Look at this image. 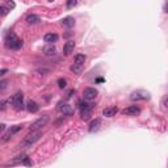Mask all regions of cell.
<instances>
[{"label": "cell", "instance_id": "1", "mask_svg": "<svg viewBox=\"0 0 168 168\" xmlns=\"http://www.w3.org/2000/svg\"><path fill=\"white\" fill-rule=\"evenodd\" d=\"M5 47L9 50H20L23 47V41L15 33H8L5 35Z\"/></svg>", "mask_w": 168, "mask_h": 168}, {"label": "cell", "instance_id": "2", "mask_svg": "<svg viewBox=\"0 0 168 168\" xmlns=\"http://www.w3.org/2000/svg\"><path fill=\"white\" fill-rule=\"evenodd\" d=\"M42 137V133L40 130H35V131H32L30 134H28L20 143V147L21 148H26V147H32L35 142L40 141V138Z\"/></svg>", "mask_w": 168, "mask_h": 168}, {"label": "cell", "instance_id": "3", "mask_svg": "<svg viewBox=\"0 0 168 168\" xmlns=\"http://www.w3.org/2000/svg\"><path fill=\"white\" fill-rule=\"evenodd\" d=\"M79 108H80V114H81V120L88 121L92 116V109H93V105L88 104V102H83L79 101Z\"/></svg>", "mask_w": 168, "mask_h": 168}, {"label": "cell", "instance_id": "4", "mask_svg": "<svg viewBox=\"0 0 168 168\" xmlns=\"http://www.w3.org/2000/svg\"><path fill=\"white\" fill-rule=\"evenodd\" d=\"M11 104L16 110H23L25 108L24 105V95L23 92H16L15 95L11 97Z\"/></svg>", "mask_w": 168, "mask_h": 168}, {"label": "cell", "instance_id": "5", "mask_svg": "<svg viewBox=\"0 0 168 168\" xmlns=\"http://www.w3.org/2000/svg\"><path fill=\"white\" fill-rule=\"evenodd\" d=\"M49 120H50V117L47 116V114H45V116L40 117V118H38V120H35L34 122L29 126V130H30V131L40 130V129H42L44 126H46V124L49 122Z\"/></svg>", "mask_w": 168, "mask_h": 168}, {"label": "cell", "instance_id": "6", "mask_svg": "<svg viewBox=\"0 0 168 168\" xmlns=\"http://www.w3.org/2000/svg\"><path fill=\"white\" fill-rule=\"evenodd\" d=\"M20 130H23V125H15V126H11L8 129V131H7L5 134H3L2 143H4V142H7L8 139H11V137H13L15 134H17Z\"/></svg>", "mask_w": 168, "mask_h": 168}, {"label": "cell", "instance_id": "7", "mask_svg": "<svg viewBox=\"0 0 168 168\" xmlns=\"http://www.w3.org/2000/svg\"><path fill=\"white\" fill-rule=\"evenodd\" d=\"M99 92L97 89L93 88V87H87L83 91V99L85 100V101H92V100H95L96 97H97Z\"/></svg>", "mask_w": 168, "mask_h": 168}, {"label": "cell", "instance_id": "8", "mask_svg": "<svg viewBox=\"0 0 168 168\" xmlns=\"http://www.w3.org/2000/svg\"><path fill=\"white\" fill-rule=\"evenodd\" d=\"M148 99H150V96L145 91H135L130 96L131 101H141V100H148Z\"/></svg>", "mask_w": 168, "mask_h": 168}, {"label": "cell", "instance_id": "9", "mask_svg": "<svg viewBox=\"0 0 168 168\" xmlns=\"http://www.w3.org/2000/svg\"><path fill=\"white\" fill-rule=\"evenodd\" d=\"M58 110L60 113H63V116H72L74 114V109L71 108V105H69L67 102L60 101L58 104Z\"/></svg>", "mask_w": 168, "mask_h": 168}, {"label": "cell", "instance_id": "10", "mask_svg": "<svg viewBox=\"0 0 168 168\" xmlns=\"http://www.w3.org/2000/svg\"><path fill=\"white\" fill-rule=\"evenodd\" d=\"M124 116H138L139 113H141V108H139L138 105H130L127 106V108H125L122 112Z\"/></svg>", "mask_w": 168, "mask_h": 168}, {"label": "cell", "instance_id": "11", "mask_svg": "<svg viewBox=\"0 0 168 168\" xmlns=\"http://www.w3.org/2000/svg\"><path fill=\"white\" fill-rule=\"evenodd\" d=\"M60 24H62L64 28H67V29H71V28L75 26V19L74 17H71V16H67V17H64V19L60 21Z\"/></svg>", "mask_w": 168, "mask_h": 168}, {"label": "cell", "instance_id": "12", "mask_svg": "<svg viewBox=\"0 0 168 168\" xmlns=\"http://www.w3.org/2000/svg\"><path fill=\"white\" fill-rule=\"evenodd\" d=\"M74 49H75V42L74 41H67L66 44H64V46H63V54L64 55H70L71 53L74 51Z\"/></svg>", "mask_w": 168, "mask_h": 168}, {"label": "cell", "instance_id": "13", "mask_svg": "<svg viewBox=\"0 0 168 168\" xmlns=\"http://www.w3.org/2000/svg\"><path fill=\"white\" fill-rule=\"evenodd\" d=\"M58 40H59V35L57 33H47V34H45V37H44V41L46 44H55Z\"/></svg>", "mask_w": 168, "mask_h": 168}, {"label": "cell", "instance_id": "14", "mask_svg": "<svg viewBox=\"0 0 168 168\" xmlns=\"http://www.w3.org/2000/svg\"><path fill=\"white\" fill-rule=\"evenodd\" d=\"M117 112H118V108L117 106H109V108H105L104 110H102V116L104 117H113V116H116Z\"/></svg>", "mask_w": 168, "mask_h": 168}, {"label": "cell", "instance_id": "15", "mask_svg": "<svg viewBox=\"0 0 168 168\" xmlns=\"http://www.w3.org/2000/svg\"><path fill=\"white\" fill-rule=\"evenodd\" d=\"M26 109L29 113H37L38 109H40V105L35 101H33V100H29V101L26 102Z\"/></svg>", "mask_w": 168, "mask_h": 168}, {"label": "cell", "instance_id": "16", "mask_svg": "<svg viewBox=\"0 0 168 168\" xmlns=\"http://www.w3.org/2000/svg\"><path fill=\"white\" fill-rule=\"evenodd\" d=\"M44 54L47 55V57H51V55H55L57 54V49L53 44H47V46L44 47Z\"/></svg>", "mask_w": 168, "mask_h": 168}, {"label": "cell", "instance_id": "17", "mask_svg": "<svg viewBox=\"0 0 168 168\" xmlns=\"http://www.w3.org/2000/svg\"><path fill=\"white\" fill-rule=\"evenodd\" d=\"M100 125H101V120H100V118L93 120L91 124H89L88 131H89V133H93V131H96V130H97V129L100 127Z\"/></svg>", "mask_w": 168, "mask_h": 168}, {"label": "cell", "instance_id": "18", "mask_svg": "<svg viewBox=\"0 0 168 168\" xmlns=\"http://www.w3.org/2000/svg\"><path fill=\"white\" fill-rule=\"evenodd\" d=\"M40 21H41V20H40V17H38L37 15H33V13H32V15H28V16H26V23L30 24V25L38 24Z\"/></svg>", "mask_w": 168, "mask_h": 168}, {"label": "cell", "instance_id": "19", "mask_svg": "<svg viewBox=\"0 0 168 168\" xmlns=\"http://www.w3.org/2000/svg\"><path fill=\"white\" fill-rule=\"evenodd\" d=\"M70 70L72 71L74 74H80L83 71V64H78V63H74L72 66L70 67Z\"/></svg>", "mask_w": 168, "mask_h": 168}, {"label": "cell", "instance_id": "20", "mask_svg": "<svg viewBox=\"0 0 168 168\" xmlns=\"http://www.w3.org/2000/svg\"><path fill=\"white\" fill-rule=\"evenodd\" d=\"M85 60H87V57H85L84 54H78V55H75V63H78V64H84Z\"/></svg>", "mask_w": 168, "mask_h": 168}, {"label": "cell", "instance_id": "21", "mask_svg": "<svg viewBox=\"0 0 168 168\" xmlns=\"http://www.w3.org/2000/svg\"><path fill=\"white\" fill-rule=\"evenodd\" d=\"M57 83H58V87L60 89H63V88L67 87V80L66 79H62V78H60V79H58V81H57Z\"/></svg>", "mask_w": 168, "mask_h": 168}, {"label": "cell", "instance_id": "22", "mask_svg": "<svg viewBox=\"0 0 168 168\" xmlns=\"http://www.w3.org/2000/svg\"><path fill=\"white\" fill-rule=\"evenodd\" d=\"M0 11H2V16H7L11 9L8 8V7H5V5H2L0 7Z\"/></svg>", "mask_w": 168, "mask_h": 168}, {"label": "cell", "instance_id": "23", "mask_svg": "<svg viewBox=\"0 0 168 168\" xmlns=\"http://www.w3.org/2000/svg\"><path fill=\"white\" fill-rule=\"evenodd\" d=\"M78 4V2L76 0H67V8L71 9V8H74L75 5Z\"/></svg>", "mask_w": 168, "mask_h": 168}, {"label": "cell", "instance_id": "24", "mask_svg": "<svg viewBox=\"0 0 168 168\" xmlns=\"http://www.w3.org/2000/svg\"><path fill=\"white\" fill-rule=\"evenodd\" d=\"M26 154H21V155H19V156H16V158L15 159H13V162H21V163H23V160L25 159V158H26Z\"/></svg>", "mask_w": 168, "mask_h": 168}, {"label": "cell", "instance_id": "25", "mask_svg": "<svg viewBox=\"0 0 168 168\" xmlns=\"http://www.w3.org/2000/svg\"><path fill=\"white\" fill-rule=\"evenodd\" d=\"M23 164H25V166H33V162L29 159V156H26V158L23 160Z\"/></svg>", "mask_w": 168, "mask_h": 168}, {"label": "cell", "instance_id": "26", "mask_svg": "<svg viewBox=\"0 0 168 168\" xmlns=\"http://www.w3.org/2000/svg\"><path fill=\"white\" fill-rule=\"evenodd\" d=\"M7 7H8L9 9H13V8H15V7H16V4L12 2V0H8V2H7Z\"/></svg>", "mask_w": 168, "mask_h": 168}, {"label": "cell", "instance_id": "27", "mask_svg": "<svg viewBox=\"0 0 168 168\" xmlns=\"http://www.w3.org/2000/svg\"><path fill=\"white\" fill-rule=\"evenodd\" d=\"M5 87H7V81L5 80H2V81H0V89L3 91V89H5Z\"/></svg>", "mask_w": 168, "mask_h": 168}, {"label": "cell", "instance_id": "28", "mask_svg": "<svg viewBox=\"0 0 168 168\" xmlns=\"http://www.w3.org/2000/svg\"><path fill=\"white\" fill-rule=\"evenodd\" d=\"M7 72H8V70H7V69H3L2 71H0V76H4Z\"/></svg>", "mask_w": 168, "mask_h": 168}, {"label": "cell", "instance_id": "29", "mask_svg": "<svg viewBox=\"0 0 168 168\" xmlns=\"http://www.w3.org/2000/svg\"><path fill=\"white\" fill-rule=\"evenodd\" d=\"M5 106H7V101H4V100H3V101H2V108H0V109L5 110Z\"/></svg>", "mask_w": 168, "mask_h": 168}, {"label": "cell", "instance_id": "30", "mask_svg": "<svg viewBox=\"0 0 168 168\" xmlns=\"http://www.w3.org/2000/svg\"><path fill=\"white\" fill-rule=\"evenodd\" d=\"M72 93H75V91H74V89H71V91L69 92V95H67V99H70L71 96H72Z\"/></svg>", "mask_w": 168, "mask_h": 168}, {"label": "cell", "instance_id": "31", "mask_svg": "<svg viewBox=\"0 0 168 168\" xmlns=\"http://www.w3.org/2000/svg\"><path fill=\"white\" fill-rule=\"evenodd\" d=\"M0 129H2V131H4V130H5V125L2 124V125H0Z\"/></svg>", "mask_w": 168, "mask_h": 168}, {"label": "cell", "instance_id": "32", "mask_svg": "<svg viewBox=\"0 0 168 168\" xmlns=\"http://www.w3.org/2000/svg\"><path fill=\"white\" fill-rule=\"evenodd\" d=\"M96 81H97V83H101V81H104V79H102V78H99V79L96 80Z\"/></svg>", "mask_w": 168, "mask_h": 168}, {"label": "cell", "instance_id": "33", "mask_svg": "<svg viewBox=\"0 0 168 168\" xmlns=\"http://www.w3.org/2000/svg\"><path fill=\"white\" fill-rule=\"evenodd\" d=\"M166 105H167V106H168V100H167V101H166Z\"/></svg>", "mask_w": 168, "mask_h": 168}, {"label": "cell", "instance_id": "34", "mask_svg": "<svg viewBox=\"0 0 168 168\" xmlns=\"http://www.w3.org/2000/svg\"><path fill=\"white\" fill-rule=\"evenodd\" d=\"M49 2H54V0H49Z\"/></svg>", "mask_w": 168, "mask_h": 168}]
</instances>
